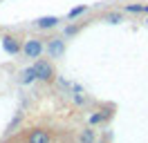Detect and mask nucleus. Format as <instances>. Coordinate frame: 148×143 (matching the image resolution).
<instances>
[{
    "mask_svg": "<svg viewBox=\"0 0 148 143\" xmlns=\"http://www.w3.org/2000/svg\"><path fill=\"white\" fill-rule=\"evenodd\" d=\"M34 69H36V80H43V83H52L54 80V67H52V63L49 61H43V58H38L34 63Z\"/></svg>",
    "mask_w": 148,
    "mask_h": 143,
    "instance_id": "f257e3e1",
    "label": "nucleus"
},
{
    "mask_svg": "<svg viewBox=\"0 0 148 143\" xmlns=\"http://www.w3.org/2000/svg\"><path fill=\"white\" fill-rule=\"evenodd\" d=\"M27 143H52V132L47 127H34L27 134Z\"/></svg>",
    "mask_w": 148,
    "mask_h": 143,
    "instance_id": "f03ea898",
    "label": "nucleus"
},
{
    "mask_svg": "<svg viewBox=\"0 0 148 143\" xmlns=\"http://www.w3.org/2000/svg\"><path fill=\"white\" fill-rule=\"evenodd\" d=\"M23 54H25L27 58H40V54H43V43H40L38 38H29L27 43L23 45Z\"/></svg>",
    "mask_w": 148,
    "mask_h": 143,
    "instance_id": "7ed1b4c3",
    "label": "nucleus"
},
{
    "mask_svg": "<svg viewBox=\"0 0 148 143\" xmlns=\"http://www.w3.org/2000/svg\"><path fill=\"white\" fill-rule=\"evenodd\" d=\"M2 47H5V52H9V54L23 52V45H20L14 36H5V38H2Z\"/></svg>",
    "mask_w": 148,
    "mask_h": 143,
    "instance_id": "20e7f679",
    "label": "nucleus"
},
{
    "mask_svg": "<svg viewBox=\"0 0 148 143\" xmlns=\"http://www.w3.org/2000/svg\"><path fill=\"white\" fill-rule=\"evenodd\" d=\"M58 25V18L56 16H45V18H38L36 20V27L38 29H52V27Z\"/></svg>",
    "mask_w": 148,
    "mask_h": 143,
    "instance_id": "39448f33",
    "label": "nucleus"
},
{
    "mask_svg": "<svg viewBox=\"0 0 148 143\" xmlns=\"http://www.w3.org/2000/svg\"><path fill=\"white\" fill-rule=\"evenodd\" d=\"M63 52H65V43L61 38H52V43H49V54L56 58V56H61Z\"/></svg>",
    "mask_w": 148,
    "mask_h": 143,
    "instance_id": "423d86ee",
    "label": "nucleus"
},
{
    "mask_svg": "<svg viewBox=\"0 0 148 143\" xmlns=\"http://www.w3.org/2000/svg\"><path fill=\"white\" fill-rule=\"evenodd\" d=\"M34 80H36V69H34V65H32V67H27V69H23L20 83H23V85H29V83H34Z\"/></svg>",
    "mask_w": 148,
    "mask_h": 143,
    "instance_id": "0eeeda50",
    "label": "nucleus"
},
{
    "mask_svg": "<svg viewBox=\"0 0 148 143\" xmlns=\"http://www.w3.org/2000/svg\"><path fill=\"white\" fill-rule=\"evenodd\" d=\"M110 110H101V112H99V114H92L90 116V125H99V123H103V121H106V118H110Z\"/></svg>",
    "mask_w": 148,
    "mask_h": 143,
    "instance_id": "6e6552de",
    "label": "nucleus"
},
{
    "mask_svg": "<svg viewBox=\"0 0 148 143\" xmlns=\"http://www.w3.org/2000/svg\"><path fill=\"white\" fill-rule=\"evenodd\" d=\"M128 14H148V5H126Z\"/></svg>",
    "mask_w": 148,
    "mask_h": 143,
    "instance_id": "1a4fd4ad",
    "label": "nucleus"
},
{
    "mask_svg": "<svg viewBox=\"0 0 148 143\" xmlns=\"http://www.w3.org/2000/svg\"><path fill=\"white\" fill-rule=\"evenodd\" d=\"M85 11H88V7H85V5H81V7H74L67 16H70V18H76V16H81V14H85Z\"/></svg>",
    "mask_w": 148,
    "mask_h": 143,
    "instance_id": "9d476101",
    "label": "nucleus"
},
{
    "mask_svg": "<svg viewBox=\"0 0 148 143\" xmlns=\"http://www.w3.org/2000/svg\"><path fill=\"white\" fill-rule=\"evenodd\" d=\"M81 143H94V134H92V130H85V132L81 134Z\"/></svg>",
    "mask_w": 148,
    "mask_h": 143,
    "instance_id": "9b49d317",
    "label": "nucleus"
},
{
    "mask_svg": "<svg viewBox=\"0 0 148 143\" xmlns=\"http://www.w3.org/2000/svg\"><path fill=\"white\" fill-rule=\"evenodd\" d=\"M108 22H112V25H117V22H121V16L119 14H108V18H106Z\"/></svg>",
    "mask_w": 148,
    "mask_h": 143,
    "instance_id": "f8f14e48",
    "label": "nucleus"
},
{
    "mask_svg": "<svg viewBox=\"0 0 148 143\" xmlns=\"http://www.w3.org/2000/svg\"><path fill=\"white\" fill-rule=\"evenodd\" d=\"M18 123H20V114L16 116V118H14V121H11V125H9V127H16V125H18Z\"/></svg>",
    "mask_w": 148,
    "mask_h": 143,
    "instance_id": "ddd939ff",
    "label": "nucleus"
},
{
    "mask_svg": "<svg viewBox=\"0 0 148 143\" xmlns=\"http://www.w3.org/2000/svg\"><path fill=\"white\" fill-rule=\"evenodd\" d=\"M146 25H148V20H146Z\"/></svg>",
    "mask_w": 148,
    "mask_h": 143,
    "instance_id": "4468645a",
    "label": "nucleus"
}]
</instances>
